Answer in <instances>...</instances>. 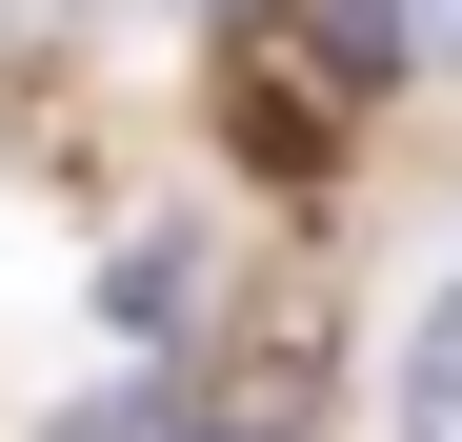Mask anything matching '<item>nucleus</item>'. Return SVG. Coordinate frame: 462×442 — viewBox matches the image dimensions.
<instances>
[{
	"mask_svg": "<svg viewBox=\"0 0 462 442\" xmlns=\"http://www.w3.org/2000/svg\"><path fill=\"white\" fill-rule=\"evenodd\" d=\"M362 81H382V21H362V0H282V21L221 41V141H242L262 181H322L342 121H362Z\"/></svg>",
	"mask_w": 462,
	"mask_h": 442,
	"instance_id": "obj_1",
	"label": "nucleus"
},
{
	"mask_svg": "<svg viewBox=\"0 0 462 442\" xmlns=\"http://www.w3.org/2000/svg\"><path fill=\"white\" fill-rule=\"evenodd\" d=\"M402 41H422V60H462V0H402Z\"/></svg>",
	"mask_w": 462,
	"mask_h": 442,
	"instance_id": "obj_3",
	"label": "nucleus"
},
{
	"mask_svg": "<svg viewBox=\"0 0 462 442\" xmlns=\"http://www.w3.org/2000/svg\"><path fill=\"white\" fill-rule=\"evenodd\" d=\"M382 422H402V442H462V262H442V302L402 322V362H382Z\"/></svg>",
	"mask_w": 462,
	"mask_h": 442,
	"instance_id": "obj_2",
	"label": "nucleus"
}]
</instances>
